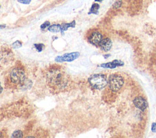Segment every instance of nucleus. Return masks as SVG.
Returning <instances> with one entry per match:
<instances>
[{
	"instance_id": "nucleus-8",
	"label": "nucleus",
	"mask_w": 156,
	"mask_h": 138,
	"mask_svg": "<svg viewBox=\"0 0 156 138\" xmlns=\"http://www.w3.org/2000/svg\"><path fill=\"white\" fill-rule=\"evenodd\" d=\"M125 63L119 60H114L112 62L106 63H103L101 65V67L103 68H109V69H114L117 67L120 66H124Z\"/></svg>"
},
{
	"instance_id": "nucleus-24",
	"label": "nucleus",
	"mask_w": 156,
	"mask_h": 138,
	"mask_svg": "<svg viewBox=\"0 0 156 138\" xmlns=\"http://www.w3.org/2000/svg\"><path fill=\"white\" fill-rule=\"evenodd\" d=\"M0 7H1V5H0Z\"/></svg>"
},
{
	"instance_id": "nucleus-18",
	"label": "nucleus",
	"mask_w": 156,
	"mask_h": 138,
	"mask_svg": "<svg viewBox=\"0 0 156 138\" xmlns=\"http://www.w3.org/2000/svg\"><path fill=\"white\" fill-rule=\"evenodd\" d=\"M17 1L23 4H29L31 3V0H17Z\"/></svg>"
},
{
	"instance_id": "nucleus-23",
	"label": "nucleus",
	"mask_w": 156,
	"mask_h": 138,
	"mask_svg": "<svg viewBox=\"0 0 156 138\" xmlns=\"http://www.w3.org/2000/svg\"><path fill=\"white\" fill-rule=\"evenodd\" d=\"M95 1H97V2H102L103 0H94Z\"/></svg>"
},
{
	"instance_id": "nucleus-5",
	"label": "nucleus",
	"mask_w": 156,
	"mask_h": 138,
	"mask_svg": "<svg viewBox=\"0 0 156 138\" xmlns=\"http://www.w3.org/2000/svg\"><path fill=\"white\" fill-rule=\"evenodd\" d=\"M133 103L137 108L143 111L148 108V102H147L146 99H145L143 97L141 96L135 97L133 100Z\"/></svg>"
},
{
	"instance_id": "nucleus-7",
	"label": "nucleus",
	"mask_w": 156,
	"mask_h": 138,
	"mask_svg": "<svg viewBox=\"0 0 156 138\" xmlns=\"http://www.w3.org/2000/svg\"><path fill=\"white\" fill-rule=\"evenodd\" d=\"M112 41L109 38H106L102 39L99 44V46L101 49L104 52L109 51L112 47Z\"/></svg>"
},
{
	"instance_id": "nucleus-12",
	"label": "nucleus",
	"mask_w": 156,
	"mask_h": 138,
	"mask_svg": "<svg viewBox=\"0 0 156 138\" xmlns=\"http://www.w3.org/2000/svg\"><path fill=\"white\" fill-rule=\"evenodd\" d=\"M100 6L97 3H93L90 8V11L89 12V14H95L98 15L99 13V9Z\"/></svg>"
},
{
	"instance_id": "nucleus-3",
	"label": "nucleus",
	"mask_w": 156,
	"mask_h": 138,
	"mask_svg": "<svg viewBox=\"0 0 156 138\" xmlns=\"http://www.w3.org/2000/svg\"><path fill=\"white\" fill-rule=\"evenodd\" d=\"M124 85V79L118 74H112L108 79V85L110 90L112 91H118Z\"/></svg>"
},
{
	"instance_id": "nucleus-22",
	"label": "nucleus",
	"mask_w": 156,
	"mask_h": 138,
	"mask_svg": "<svg viewBox=\"0 0 156 138\" xmlns=\"http://www.w3.org/2000/svg\"><path fill=\"white\" fill-rule=\"evenodd\" d=\"M6 27V25H0V29H3Z\"/></svg>"
},
{
	"instance_id": "nucleus-15",
	"label": "nucleus",
	"mask_w": 156,
	"mask_h": 138,
	"mask_svg": "<svg viewBox=\"0 0 156 138\" xmlns=\"http://www.w3.org/2000/svg\"><path fill=\"white\" fill-rule=\"evenodd\" d=\"M21 46H22V43L19 40L15 41L12 45V47L14 49H19V48H20Z\"/></svg>"
},
{
	"instance_id": "nucleus-9",
	"label": "nucleus",
	"mask_w": 156,
	"mask_h": 138,
	"mask_svg": "<svg viewBox=\"0 0 156 138\" xmlns=\"http://www.w3.org/2000/svg\"><path fill=\"white\" fill-rule=\"evenodd\" d=\"M79 56H80V53L79 52H73V53H67L62 56V61L63 62H71L74 61V60L77 59Z\"/></svg>"
},
{
	"instance_id": "nucleus-2",
	"label": "nucleus",
	"mask_w": 156,
	"mask_h": 138,
	"mask_svg": "<svg viewBox=\"0 0 156 138\" xmlns=\"http://www.w3.org/2000/svg\"><path fill=\"white\" fill-rule=\"evenodd\" d=\"M88 82L93 88L98 90L104 88L108 85V80L106 75L102 74H95L90 75Z\"/></svg>"
},
{
	"instance_id": "nucleus-21",
	"label": "nucleus",
	"mask_w": 156,
	"mask_h": 138,
	"mask_svg": "<svg viewBox=\"0 0 156 138\" xmlns=\"http://www.w3.org/2000/svg\"><path fill=\"white\" fill-rule=\"evenodd\" d=\"M3 90V87H1V83H0V94H1V93L2 92Z\"/></svg>"
},
{
	"instance_id": "nucleus-17",
	"label": "nucleus",
	"mask_w": 156,
	"mask_h": 138,
	"mask_svg": "<svg viewBox=\"0 0 156 138\" xmlns=\"http://www.w3.org/2000/svg\"><path fill=\"white\" fill-rule=\"evenodd\" d=\"M121 3H122V0H117L114 4V7L118 8V7H121Z\"/></svg>"
},
{
	"instance_id": "nucleus-14",
	"label": "nucleus",
	"mask_w": 156,
	"mask_h": 138,
	"mask_svg": "<svg viewBox=\"0 0 156 138\" xmlns=\"http://www.w3.org/2000/svg\"><path fill=\"white\" fill-rule=\"evenodd\" d=\"M34 47L36 49V50L39 52V53H40L43 49H45V46L43 43H37V44H34Z\"/></svg>"
},
{
	"instance_id": "nucleus-10",
	"label": "nucleus",
	"mask_w": 156,
	"mask_h": 138,
	"mask_svg": "<svg viewBox=\"0 0 156 138\" xmlns=\"http://www.w3.org/2000/svg\"><path fill=\"white\" fill-rule=\"evenodd\" d=\"M75 26L76 21L74 20L69 23H63L61 24V31L60 32L62 33H64V32L67 31L69 28H74Z\"/></svg>"
},
{
	"instance_id": "nucleus-16",
	"label": "nucleus",
	"mask_w": 156,
	"mask_h": 138,
	"mask_svg": "<svg viewBox=\"0 0 156 138\" xmlns=\"http://www.w3.org/2000/svg\"><path fill=\"white\" fill-rule=\"evenodd\" d=\"M50 26V23L48 21H47L43 23L41 26H40V28L42 29H45L47 28H49V26Z\"/></svg>"
},
{
	"instance_id": "nucleus-1",
	"label": "nucleus",
	"mask_w": 156,
	"mask_h": 138,
	"mask_svg": "<svg viewBox=\"0 0 156 138\" xmlns=\"http://www.w3.org/2000/svg\"><path fill=\"white\" fill-rule=\"evenodd\" d=\"M47 80L48 83L51 87L60 88L65 87L68 83L67 77L65 74L57 69H53L48 71Z\"/></svg>"
},
{
	"instance_id": "nucleus-19",
	"label": "nucleus",
	"mask_w": 156,
	"mask_h": 138,
	"mask_svg": "<svg viewBox=\"0 0 156 138\" xmlns=\"http://www.w3.org/2000/svg\"><path fill=\"white\" fill-rule=\"evenodd\" d=\"M151 131L153 133H156V122L152 123V124L151 125Z\"/></svg>"
},
{
	"instance_id": "nucleus-13",
	"label": "nucleus",
	"mask_w": 156,
	"mask_h": 138,
	"mask_svg": "<svg viewBox=\"0 0 156 138\" xmlns=\"http://www.w3.org/2000/svg\"><path fill=\"white\" fill-rule=\"evenodd\" d=\"M12 137L20 138L23 137V132L21 130H15L12 134Z\"/></svg>"
},
{
	"instance_id": "nucleus-6",
	"label": "nucleus",
	"mask_w": 156,
	"mask_h": 138,
	"mask_svg": "<svg viewBox=\"0 0 156 138\" xmlns=\"http://www.w3.org/2000/svg\"><path fill=\"white\" fill-rule=\"evenodd\" d=\"M102 39L103 38L102 34L99 32L95 31L91 33V35L89 38V41L91 44L95 46H98Z\"/></svg>"
},
{
	"instance_id": "nucleus-20",
	"label": "nucleus",
	"mask_w": 156,
	"mask_h": 138,
	"mask_svg": "<svg viewBox=\"0 0 156 138\" xmlns=\"http://www.w3.org/2000/svg\"><path fill=\"white\" fill-rule=\"evenodd\" d=\"M55 61L57 62H63L62 56H57V57L55 58Z\"/></svg>"
},
{
	"instance_id": "nucleus-4",
	"label": "nucleus",
	"mask_w": 156,
	"mask_h": 138,
	"mask_svg": "<svg viewBox=\"0 0 156 138\" xmlns=\"http://www.w3.org/2000/svg\"><path fill=\"white\" fill-rule=\"evenodd\" d=\"M10 79L13 83L21 86L26 80L25 73L21 69L15 68L10 73Z\"/></svg>"
},
{
	"instance_id": "nucleus-11",
	"label": "nucleus",
	"mask_w": 156,
	"mask_h": 138,
	"mask_svg": "<svg viewBox=\"0 0 156 138\" xmlns=\"http://www.w3.org/2000/svg\"><path fill=\"white\" fill-rule=\"evenodd\" d=\"M48 31L51 32L57 33L61 31V24H54L51 26H49L48 28Z\"/></svg>"
}]
</instances>
